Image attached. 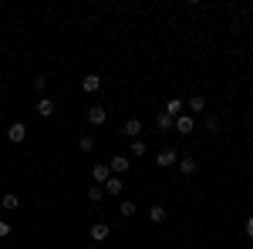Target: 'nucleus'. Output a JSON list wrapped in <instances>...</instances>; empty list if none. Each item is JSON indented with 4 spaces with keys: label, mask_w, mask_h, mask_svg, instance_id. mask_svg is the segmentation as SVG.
Masks as SVG:
<instances>
[{
    "label": "nucleus",
    "mask_w": 253,
    "mask_h": 249,
    "mask_svg": "<svg viewBox=\"0 0 253 249\" xmlns=\"http://www.w3.org/2000/svg\"><path fill=\"white\" fill-rule=\"evenodd\" d=\"M27 138V124H20V122H14L10 128H7V141H14V145H20Z\"/></svg>",
    "instance_id": "nucleus-1"
},
{
    "label": "nucleus",
    "mask_w": 253,
    "mask_h": 249,
    "mask_svg": "<svg viewBox=\"0 0 253 249\" xmlns=\"http://www.w3.org/2000/svg\"><path fill=\"white\" fill-rule=\"evenodd\" d=\"M108 169H112L115 175H125L128 169H132V158H128V155H115V158L108 162Z\"/></svg>",
    "instance_id": "nucleus-2"
},
{
    "label": "nucleus",
    "mask_w": 253,
    "mask_h": 249,
    "mask_svg": "<svg viewBox=\"0 0 253 249\" xmlns=\"http://www.w3.org/2000/svg\"><path fill=\"white\" fill-rule=\"evenodd\" d=\"M176 158H179V155H176V148H162L155 162H159V169H172V165H176Z\"/></svg>",
    "instance_id": "nucleus-3"
},
{
    "label": "nucleus",
    "mask_w": 253,
    "mask_h": 249,
    "mask_svg": "<svg viewBox=\"0 0 253 249\" xmlns=\"http://www.w3.org/2000/svg\"><path fill=\"white\" fill-rule=\"evenodd\" d=\"M91 179H95V182H98V186H105V182H108V179H112V169H108V165H105V162H98V165H95V169H91Z\"/></svg>",
    "instance_id": "nucleus-4"
},
{
    "label": "nucleus",
    "mask_w": 253,
    "mask_h": 249,
    "mask_svg": "<svg viewBox=\"0 0 253 249\" xmlns=\"http://www.w3.org/2000/svg\"><path fill=\"white\" fill-rule=\"evenodd\" d=\"M88 122L91 124H105L108 122V111H105L101 105H91V108H88Z\"/></svg>",
    "instance_id": "nucleus-5"
},
{
    "label": "nucleus",
    "mask_w": 253,
    "mask_h": 249,
    "mask_svg": "<svg viewBox=\"0 0 253 249\" xmlns=\"http://www.w3.org/2000/svg\"><path fill=\"white\" fill-rule=\"evenodd\" d=\"M172 128H176L179 135H192V128H196V122H192V115H179Z\"/></svg>",
    "instance_id": "nucleus-6"
},
{
    "label": "nucleus",
    "mask_w": 253,
    "mask_h": 249,
    "mask_svg": "<svg viewBox=\"0 0 253 249\" xmlns=\"http://www.w3.org/2000/svg\"><path fill=\"white\" fill-rule=\"evenodd\" d=\"M122 135H128V138L135 141V138L142 135V122H138V118H128V122L122 124Z\"/></svg>",
    "instance_id": "nucleus-7"
},
{
    "label": "nucleus",
    "mask_w": 253,
    "mask_h": 249,
    "mask_svg": "<svg viewBox=\"0 0 253 249\" xmlns=\"http://www.w3.org/2000/svg\"><path fill=\"white\" fill-rule=\"evenodd\" d=\"M183 111H186V105H183L179 98H169V101H166V115H169V118H179Z\"/></svg>",
    "instance_id": "nucleus-8"
},
{
    "label": "nucleus",
    "mask_w": 253,
    "mask_h": 249,
    "mask_svg": "<svg viewBox=\"0 0 253 249\" xmlns=\"http://www.w3.org/2000/svg\"><path fill=\"white\" fill-rule=\"evenodd\" d=\"M108 233H112V229H108V222H95V226H91V239H95V243H105V239H108Z\"/></svg>",
    "instance_id": "nucleus-9"
},
{
    "label": "nucleus",
    "mask_w": 253,
    "mask_h": 249,
    "mask_svg": "<svg viewBox=\"0 0 253 249\" xmlns=\"http://www.w3.org/2000/svg\"><path fill=\"white\" fill-rule=\"evenodd\" d=\"M98 88H101V78L98 74H84L81 78V91H98Z\"/></svg>",
    "instance_id": "nucleus-10"
},
{
    "label": "nucleus",
    "mask_w": 253,
    "mask_h": 249,
    "mask_svg": "<svg viewBox=\"0 0 253 249\" xmlns=\"http://www.w3.org/2000/svg\"><path fill=\"white\" fill-rule=\"evenodd\" d=\"M105 192H108V195H122V188H125V182H122V179H118V175H112V179H108V182H105Z\"/></svg>",
    "instance_id": "nucleus-11"
},
{
    "label": "nucleus",
    "mask_w": 253,
    "mask_h": 249,
    "mask_svg": "<svg viewBox=\"0 0 253 249\" xmlns=\"http://www.w3.org/2000/svg\"><path fill=\"white\" fill-rule=\"evenodd\" d=\"M37 115H41V118H51V115H54V101H51V98H41V101H37Z\"/></svg>",
    "instance_id": "nucleus-12"
},
{
    "label": "nucleus",
    "mask_w": 253,
    "mask_h": 249,
    "mask_svg": "<svg viewBox=\"0 0 253 249\" xmlns=\"http://www.w3.org/2000/svg\"><path fill=\"white\" fill-rule=\"evenodd\" d=\"M0 205H3V209H7V212H14V209H17V205H20V199H17V195H14V192H7V195H3V199H0Z\"/></svg>",
    "instance_id": "nucleus-13"
},
{
    "label": "nucleus",
    "mask_w": 253,
    "mask_h": 249,
    "mask_svg": "<svg viewBox=\"0 0 253 249\" xmlns=\"http://www.w3.org/2000/svg\"><path fill=\"white\" fill-rule=\"evenodd\" d=\"M149 222H155V226L166 222V209H162V205H152V209H149Z\"/></svg>",
    "instance_id": "nucleus-14"
},
{
    "label": "nucleus",
    "mask_w": 253,
    "mask_h": 249,
    "mask_svg": "<svg viewBox=\"0 0 253 249\" xmlns=\"http://www.w3.org/2000/svg\"><path fill=\"white\" fill-rule=\"evenodd\" d=\"M179 172H183V175H192V172H196V158H192V155H186V158L179 162Z\"/></svg>",
    "instance_id": "nucleus-15"
},
{
    "label": "nucleus",
    "mask_w": 253,
    "mask_h": 249,
    "mask_svg": "<svg viewBox=\"0 0 253 249\" xmlns=\"http://www.w3.org/2000/svg\"><path fill=\"white\" fill-rule=\"evenodd\" d=\"M189 111H206V98L202 94H192L189 98Z\"/></svg>",
    "instance_id": "nucleus-16"
},
{
    "label": "nucleus",
    "mask_w": 253,
    "mask_h": 249,
    "mask_svg": "<svg viewBox=\"0 0 253 249\" xmlns=\"http://www.w3.org/2000/svg\"><path fill=\"white\" fill-rule=\"evenodd\" d=\"M155 124H159V131H169V128H172V124H176V118H169V115H166V111H162V115H159V118H155Z\"/></svg>",
    "instance_id": "nucleus-17"
},
{
    "label": "nucleus",
    "mask_w": 253,
    "mask_h": 249,
    "mask_svg": "<svg viewBox=\"0 0 253 249\" xmlns=\"http://www.w3.org/2000/svg\"><path fill=\"white\" fill-rule=\"evenodd\" d=\"M128 152H132V158H142V155H145V141H142V138H135Z\"/></svg>",
    "instance_id": "nucleus-18"
},
{
    "label": "nucleus",
    "mask_w": 253,
    "mask_h": 249,
    "mask_svg": "<svg viewBox=\"0 0 253 249\" xmlns=\"http://www.w3.org/2000/svg\"><path fill=\"white\" fill-rule=\"evenodd\" d=\"M78 148H81V152H91V148H95V138H91V135H81Z\"/></svg>",
    "instance_id": "nucleus-19"
},
{
    "label": "nucleus",
    "mask_w": 253,
    "mask_h": 249,
    "mask_svg": "<svg viewBox=\"0 0 253 249\" xmlns=\"http://www.w3.org/2000/svg\"><path fill=\"white\" fill-rule=\"evenodd\" d=\"M88 199H91V202H101V199H105V188H101V186L88 188Z\"/></svg>",
    "instance_id": "nucleus-20"
},
{
    "label": "nucleus",
    "mask_w": 253,
    "mask_h": 249,
    "mask_svg": "<svg viewBox=\"0 0 253 249\" xmlns=\"http://www.w3.org/2000/svg\"><path fill=\"white\" fill-rule=\"evenodd\" d=\"M34 88L44 91V88H48V74H37V78H34Z\"/></svg>",
    "instance_id": "nucleus-21"
},
{
    "label": "nucleus",
    "mask_w": 253,
    "mask_h": 249,
    "mask_svg": "<svg viewBox=\"0 0 253 249\" xmlns=\"http://www.w3.org/2000/svg\"><path fill=\"white\" fill-rule=\"evenodd\" d=\"M118 212H122V216H135V202H122Z\"/></svg>",
    "instance_id": "nucleus-22"
},
{
    "label": "nucleus",
    "mask_w": 253,
    "mask_h": 249,
    "mask_svg": "<svg viewBox=\"0 0 253 249\" xmlns=\"http://www.w3.org/2000/svg\"><path fill=\"white\" fill-rule=\"evenodd\" d=\"M7 236H10V222H7V219H0V239H7Z\"/></svg>",
    "instance_id": "nucleus-23"
},
{
    "label": "nucleus",
    "mask_w": 253,
    "mask_h": 249,
    "mask_svg": "<svg viewBox=\"0 0 253 249\" xmlns=\"http://www.w3.org/2000/svg\"><path fill=\"white\" fill-rule=\"evenodd\" d=\"M206 131H213V135H216V131H219V122H216V118H206Z\"/></svg>",
    "instance_id": "nucleus-24"
},
{
    "label": "nucleus",
    "mask_w": 253,
    "mask_h": 249,
    "mask_svg": "<svg viewBox=\"0 0 253 249\" xmlns=\"http://www.w3.org/2000/svg\"><path fill=\"white\" fill-rule=\"evenodd\" d=\"M247 236H250V239H253V216H250V219H247Z\"/></svg>",
    "instance_id": "nucleus-25"
}]
</instances>
